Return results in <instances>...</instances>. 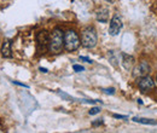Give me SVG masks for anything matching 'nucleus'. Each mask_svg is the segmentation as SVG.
I'll use <instances>...</instances> for the list:
<instances>
[{
    "instance_id": "f3484780",
    "label": "nucleus",
    "mask_w": 157,
    "mask_h": 133,
    "mask_svg": "<svg viewBox=\"0 0 157 133\" xmlns=\"http://www.w3.org/2000/svg\"><path fill=\"white\" fill-rule=\"evenodd\" d=\"M80 59H81V61H85V62H87V63H92V61L87 57H80Z\"/></svg>"
},
{
    "instance_id": "1a4fd4ad",
    "label": "nucleus",
    "mask_w": 157,
    "mask_h": 133,
    "mask_svg": "<svg viewBox=\"0 0 157 133\" xmlns=\"http://www.w3.org/2000/svg\"><path fill=\"white\" fill-rule=\"evenodd\" d=\"M1 55H2V57H5V58H10L12 56L11 42H10L9 40H6V41L2 42V46H1Z\"/></svg>"
},
{
    "instance_id": "0eeeda50",
    "label": "nucleus",
    "mask_w": 157,
    "mask_h": 133,
    "mask_svg": "<svg viewBox=\"0 0 157 133\" xmlns=\"http://www.w3.org/2000/svg\"><path fill=\"white\" fill-rule=\"evenodd\" d=\"M150 72V65L147 62H141L139 63L137 67L134 68V72H133V75L136 77H143V76H146Z\"/></svg>"
},
{
    "instance_id": "6e6552de",
    "label": "nucleus",
    "mask_w": 157,
    "mask_h": 133,
    "mask_svg": "<svg viewBox=\"0 0 157 133\" xmlns=\"http://www.w3.org/2000/svg\"><path fill=\"white\" fill-rule=\"evenodd\" d=\"M122 65L126 70H132L134 65V58L127 53H122Z\"/></svg>"
},
{
    "instance_id": "f8f14e48",
    "label": "nucleus",
    "mask_w": 157,
    "mask_h": 133,
    "mask_svg": "<svg viewBox=\"0 0 157 133\" xmlns=\"http://www.w3.org/2000/svg\"><path fill=\"white\" fill-rule=\"evenodd\" d=\"M73 68H74V70H75V72H78V73L85 70V68H83L82 65H78V64H74V65H73Z\"/></svg>"
},
{
    "instance_id": "dca6fc26",
    "label": "nucleus",
    "mask_w": 157,
    "mask_h": 133,
    "mask_svg": "<svg viewBox=\"0 0 157 133\" xmlns=\"http://www.w3.org/2000/svg\"><path fill=\"white\" fill-rule=\"evenodd\" d=\"M114 117H116V119H127L126 115H117V114L114 115Z\"/></svg>"
},
{
    "instance_id": "423d86ee",
    "label": "nucleus",
    "mask_w": 157,
    "mask_h": 133,
    "mask_svg": "<svg viewBox=\"0 0 157 133\" xmlns=\"http://www.w3.org/2000/svg\"><path fill=\"white\" fill-rule=\"evenodd\" d=\"M138 86L141 91L144 92H149L151 91L154 87H155V81L152 80V77L150 76H143V77H139L138 80Z\"/></svg>"
},
{
    "instance_id": "7ed1b4c3",
    "label": "nucleus",
    "mask_w": 157,
    "mask_h": 133,
    "mask_svg": "<svg viewBox=\"0 0 157 133\" xmlns=\"http://www.w3.org/2000/svg\"><path fill=\"white\" fill-rule=\"evenodd\" d=\"M80 45H81V39L75 30L70 29L64 34V49L68 52H73V51L78 50Z\"/></svg>"
},
{
    "instance_id": "f03ea898",
    "label": "nucleus",
    "mask_w": 157,
    "mask_h": 133,
    "mask_svg": "<svg viewBox=\"0 0 157 133\" xmlns=\"http://www.w3.org/2000/svg\"><path fill=\"white\" fill-rule=\"evenodd\" d=\"M98 37L93 27H87L81 33V45L86 49H93L97 45Z\"/></svg>"
},
{
    "instance_id": "2eb2a0df",
    "label": "nucleus",
    "mask_w": 157,
    "mask_h": 133,
    "mask_svg": "<svg viewBox=\"0 0 157 133\" xmlns=\"http://www.w3.org/2000/svg\"><path fill=\"white\" fill-rule=\"evenodd\" d=\"M15 85H18V86H22V87H25V88H28V86L27 85H24V84H21V82H18V81H12Z\"/></svg>"
},
{
    "instance_id": "20e7f679",
    "label": "nucleus",
    "mask_w": 157,
    "mask_h": 133,
    "mask_svg": "<svg viewBox=\"0 0 157 133\" xmlns=\"http://www.w3.org/2000/svg\"><path fill=\"white\" fill-rule=\"evenodd\" d=\"M50 39H51V35L47 30H41L36 34V41H38L39 51H45L46 49H48Z\"/></svg>"
},
{
    "instance_id": "f257e3e1",
    "label": "nucleus",
    "mask_w": 157,
    "mask_h": 133,
    "mask_svg": "<svg viewBox=\"0 0 157 133\" xmlns=\"http://www.w3.org/2000/svg\"><path fill=\"white\" fill-rule=\"evenodd\" d=\"M63 47H64V33L59 28H55L52 34H51L48 50H50L51 53L57 55V53L62 52Z\"/></svg>"
},
{
    "instance_id": "aec40b11",
    "label": "nucleus",
    "mask_w": 157,
    "mask_h": 133,
    "mask_svg": "<svg viewBox=\"0 0 157 133\" xmlns=\"http://www.w3.org/2000/svg\"><path fill=\"white\" fill-rule=\"evenodd\" d=\"M156 82H157V75H156Z\"/></svg>"
},
{
    "instance_id": "ddd939ff",
    "label": "nucleus",
    "mask_w": 157,
    "mask_h": 133,
    "mask_svg": "<svg viewBox=\"0 0 157 133\" xmlns=\"http://www.w3.org/2000/svg\"><path fill=\"white\" fill-rule=\"evenodd\" d=\"M103 92L106 93V95H114L115 93V90L114 88H103Z\"/></svg>"
},
{
    "instance_id": "4468645a",
    "label": "nucleus",
    "mask_w": 157,
    "mask_h": 133,
    "mask_svg": "<svg viewBox=\"0 0 157 133\" xmlns=\"http://www.w3.org/2000/svg\"><path fill=\"white\" fill-rule=\"evenodd\" d=\"M99 113H100V109L99 108H92L90 110V115H96V114H99Z\"/></svg>"
},
{
    "instance_id": "6ab92c4d",
    "label": "nucleus",
    "mask_w": 157,
    "mask_h": 133,
    "mask_svg": "<svg viewBox=\"0 0 157 133\" xmlns=\"http://www.w3.org/2000/svg\"><path fill=\"white\" fill-rule=\"evenodd\" d=\"M40 70H41L42 73H47V69H45V68H40Z\"/></svg>"
},
{
    "instance_id": "39448f33",
    "label": "nucleus",
    "mask_w": 157,
    "mask_h": 133,
    "mask_svg": "<svg viewBox=\"0 0 157 133\" xmlns=\"http://www.w3.org/2000/svg\"><path fill=\"white\" fill-rule=\"evenodd\" d=\"M123 27V23H122V19L118 15H115L113 19L110 21V27H109V34L111 37H116L118 33L121 32Z\"/></svg>"
},
{
    "instance_id": "a211bd4d",
    "label": "nucleus",
    "mask_w": 157,
    "mask_h": 133,
    "mask_svg": "<svg viewBox=\"0 0 157 133\" xmlns=\"http://www.w3.org/2000/svg\"><path fill=\"white\" fill-rule=\"evenodd\" d=\"M101 123H103V121H101V120H98V121L93 122V126H99V125H101Z\"/></svg>"
},
{
    "instance_id": "412c9836",
    "label": "nucleus",
    "mask_w": 157,
    "mask_h": 133,
    "mask_svg": "<svg viewBox=\"0 0 157 133\" xmlns=\"http://www.w3.org/2000/svg\"><path fill=\"white\" fill-rule=\"evenodd\" d=\"M106 1H111V0H106Z\"/></svg>"
},
{
    "instance_id": "9d476101",
    "label": "nucleus",
    "mask_w": 157,
    "mask_h": 133,
    "mask_svg": "<svg viewBox=\"0 0 157 133\" xmlns=\"http://www.w3.org/2000/svg\"><path fill=\"white\" fill-rule=\"evenodd\" d=\"M97 19L101 23H106L109 19V12L106 9H101L97 12Z\"/></svg>"
},
{
    "instance_id": "9b49d317",
    "label": "nucleus",
    "mask_w": 157,
    "mask_h": 133,
    "mask_svg": "<svg viewBox=\"0 0 157 133\" xmlns=\"http://www.w3.org/2000/svg\"><path fill=\"white\" fill-rule=\"evenodd\" d=\"M134 122H139V123H144V125H157L155 120H150V119H144V117H133Z\"/></svg>"
}]
</instances>
